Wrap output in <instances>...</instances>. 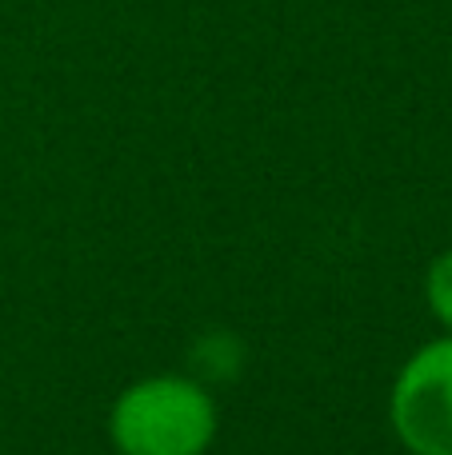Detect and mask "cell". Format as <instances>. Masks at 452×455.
I'll list each match as a JSON object with an SVG mask.
<instances>
[{
    "mask_svg": "<svg viewBox=\"0 0 452 455\" xmlns=\"http://www.w3.org/2000/svg\"><path fill=\"white\" fill-rule=\"evenodd\" d=\"M216 408L197 379L152 376L120 392L112 440L120 455H200L213 443Z\"/></svg>",
    "mask_w": 452,
    "mask_h": 455,
    "instance_id": "obj_1",
    "label": "cell"
},
{
    "mask_svg": "<svg viewBox=\"0 0 452 455\" xmlns=\"http://www.w3.org/2000/svg\"><path fill=\"white\" fill-rule=\"evenodd\" d=\"M392 427L413 455H452V339L405 363L392 387Z\"/></svg>",
    "mask_w": 452,
    "mask_h": 455,
    "instance_id": "obj_2",
    "label": "cell"
},
{
    "mask_svg": "<svg viewBox=\"0 0 452 455\" xmlns=\"http://www.w3.org/2000/svg\"><path fill=\"white\" fill-rule=\"evenodd\" d=\"M429 304L440 315V323L452 328V251H445L429 272Z\"/></svg>",
    "mask_w": 452,
    "mask_h": 455,
    "instance_id": "obj_3",
    "label": "cell"
}]
</instances>
